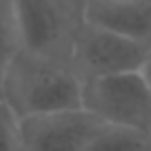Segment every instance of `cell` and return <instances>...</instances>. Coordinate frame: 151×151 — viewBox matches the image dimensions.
Returning <instances> with one entry per match:
<instances>
[{"instance_id": "277c9868", "label": "cell", "mask_w": 151, "mask_h": 151, "mask_svg": "<svg viewBox=\"0 0 151 151\" xmlns=\"http://www.w3.org/2000/svg\"><path fill=\"white\" fill-rule=\"evenodd\" d=\"M151 45L87 22L73 47L71 67L82 80L140 71Z\"/></svg>"}, {"instance_id": "30bf717a", "label": "cell", "mask_w": 151, "mask_h": 151, "mask_svg": "<svg viewBox=\"0 0 151 151\" xmlns=\"http://www.w3.org/2000/svg\"><path fill=\"white\" fill-rule=\"evenodd\" d=\"M140 73H142V78L147 80L149 89H151V49H149V53H147V60L142 62V67H140Z\"/></svg>"}, {"instance_id": "7a4b0ae2", "label": "cell", "mask_w": 151, "mask_h": 151, "mask_svg": "<svg viewBox=\"0 0 151 151\" xmlns=\"http://www.w3.org/2000/svg\"><path fill=\"white\" fill-rule=\"evenodd\" d=\"M18 49L71 65L87 24V0H11Z\"/></svg>"}, {"instance_id": "9c48e42d", "label": "cell", "mask_w": 151, "mask_h": 151, "mask_svg": "<svg viewBox=\"0 0 151 151\" xmlns=\"http://www.w3.org/2000/svg\"><path fill=\"white\" fill-rule=\"evenodd\" d=\"M0 151H20L18 116L0 98Z\"/></svg>"}, {"instance_id": "8992f818", "label": "cell", "mask_w": 151, "mask_h": 151, "mask_svg": "<svg viewBox=\"0 0 151 151\" xmlns=\"http://www.w3.org/2000/svg\"><path fill=\"white\" fill-rule=\"evenodd\" d=\"M87 22L151 45V0H87Z\"/></svg>"}, {"instance_id": "52a82bcc", "label": "cell", "mask_w": 151, "mask_h": 151, "mask_svg": "<svg viewBox=\"0 0 151 151\" xmlns=\"http://www.w3.org/2000/svg\"><path fill=\"white\" fill-rule=\"evenodd\" d=\"M87 151H151V131L104 124Z\"/></svg>"}, {"instance_id": "6da1fadb", "label": "cell", "mask_w": 151, "mask_h": 151, "mask_svg": "<svg viewBox=\"0 0 151 151\" xmlns=\"http://www.w3.org/2000/svg\"><path fill=\"white\" fill-rule=\"evenodd\" d=\"M0 98L18 118L82 107V78L67 62L16 51L0 78Z\"/></svg>"}, {"instance_id": "ba28073f", "label": "cell", "mask_w": 151, "mask_h": 151, "mask_svg": "<svg viewBox=\"0 0 151 151\" xmlns=\"http://www.w3.org/2000/svg\"><path fill=\"white\" fill-rule=\"evenodd\" d=\"M18 51V31L11 0H0V78Z\"/></svg>"}, {"instance_id": "5b68a950", "label": "cell", "mask_w": 151, "mask_h": 151, "mask_svg": "<svg viewBox=\"0 0 151 151\" xmlns=\"http://www.w3.org/2000/svg\"><path fill=\"white\" fill-rule=\"evenodd\" d=\"M102 127L82 107L18 118L20 151H87Z\"/></svg>"}, {"instance_id": "3957f363", "label": "cell", "mask_w": 151, "mask_h": 151, "mask_svg": "<svg viewBox=\"0 0 151 151\" xmlns=\"http://www.w3.org/2000/svg\"><path fill=\"white\" fill-rule=\"evenodd\" d=\"M82 109L104 124L151 131V89L140 71L82 80Z\"/></svg>"}]
</instances>
